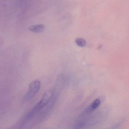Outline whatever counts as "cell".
Instances as JSON below:
<instances>
[{
  "label": "cell",
  "instance_id": "obj_6",
  "mask_svg": "<svg viewBox=\"0 0 129 129\" xmlns=\"http://www.w3.org/2000/svg\"><path fill=\"white\" fill-rule=\"evenodd\" d=\"M24 1H25V0H24Z\"/></svg>",
  "mask_w": 129,
  "mask_h": 129
},
{
  "label": "cell",
  "instance_id": "obj_5",
  "mask_svg": "<svg viewBox=\"0 0 129 129\" xmlns=\"http://www.w3.org/2000/svg\"><path fill=\"white\" fill-rule=\"evenodd\" d=\"M75 43L78 46L80 47H84L86 44V41L84 39L82 38H78L75 40Z\"/></svg>",
  "mask_w": 129,
  "mask_h": 129
},
{
  "label": "cell",
  "instance_id": "obj_4",
  "mask_svg": "<svg viewBox=\"0 0 129 129\" xmlns=\"http://www.w3.org/2000/svg\"><path fill=\"white\" fill-rule=\"evenodd\" d=\"M45 29V26L42 24L35 25L30 26L28 27L29 31L35 33H42Z\"/></svg>",
  "mask_w": 129,
  "mask_h": 129
},
{
  "label": "cell",
  "instance_id": "obj_1",
  "mask_svg": "<svg viewBox=\"0 0 129 129\" xmlns=\"http://www.w3.org/2000/svg\"><path fill=\"white\" fill-rule=\"evenodd\" d=\"M41 86V81L39 80L33 81L29 86V89L25 97L26 101L30 100L38 93Z\"/></svg>",
  "mask_w": 129,
  "mask_h": 129
},
{
  "label": "cell",
  "instance_id": "obj_2",
  "mask_svg": "<svg viewBox=\"0 0 129 129\" xmlns=\"http://www.w3.org/2000/svg\"><path fill=\"white\" fill-rule=\"evenodd\" d=\"M53 90L49 89L45 92L41 100L35 106L36 109L40 111L42 108H44L50 102L54 95Z\"/></svg>",
  "mask_w": 129,
  "mask_h": 129
},
{
  "label": "cell",
  "instance_id": "obj_3",
  "mask_svg": "<svg viewBox=\"0 0 129 129\" xmlns=\"http://www.w3.org/2000/svg\"><path fill=\"white\" fill-rule=\"evenodd\" d=\"M101 104V100L100 99H95L85 109L84 112L86 113H89L95 111Z\"/></svg>",
  "mask_w": 129,
  "mask_h": 129
}]
</instances>
